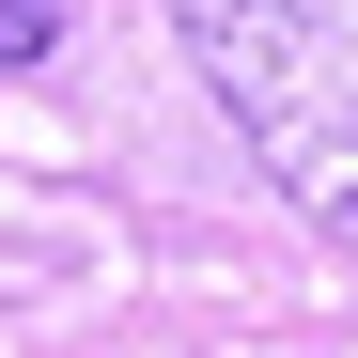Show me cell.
Instances as JSON below:
<instances>
[{"label": "cell", "instance_id": "obj_2", "mask_svg": "<svg viewBox=\"0 0 358 358\" xmlns=\"http://www.w3.org/2000/svg\"><path fill=\"white\" fill-rule=\"evenodd\" d=\"M63 47V0H0V63H47Z\"/></svg>", "mask_w": 358, "mask_h": 358}, {"label": "cell", "instance_id": "obj_1", "mask_svg": "<svg viewBox=\"0 0 358 358\" xmlns=\"http://www.w3.org/2000/svg\"><path fill=\"white\" fill-rule=\"evenodd\" d=\"M187 63L218 78L265 187L358 250V0H187Z\"/></svg>", "mask_w": 358, "mask_h": 358}]
</instances>
